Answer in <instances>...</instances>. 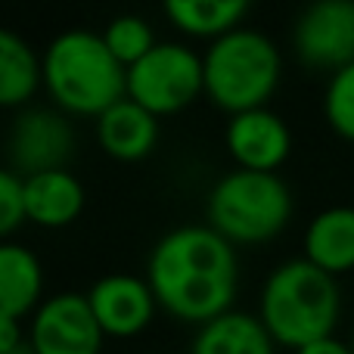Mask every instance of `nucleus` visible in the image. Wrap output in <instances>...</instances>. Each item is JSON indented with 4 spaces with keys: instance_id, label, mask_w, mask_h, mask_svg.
Listing matches in <instances>:
<instances>
[{
    "instance_id": "obj_1",
    "label": "nucleus",
    "mask_w": 354,
    "mask_h": 354,
    "mask_svg": "<svg viewBox=\"0 0 354 354\" xmlns=\"http://www.w3.org/2000/svg\"><path fill=\"white\" fill-rule=\"evenodd\" d=\"M143 277L165 311L205 324L230 311L239 286V258L230 239L212 224H177L153 243Z\"/></svg>"
},
{
    "instance_id": "obj_2",
    "label": "nucleus",
    "mask_w": 354,
    "mask_h": 354,
    "mask_svg": "<svg viewBox=\"0 0 354 354\" xmlns=\"http://www.w3.org/2000/svg\"><path fill=\"white\" fill-rule=\"evenodd\" d=\"M342 314V289L336 277L311 264L305 255L286 258L268 274L258 299V317L274 342L301 348L333 336Z\"/></svg>"
},
{
    "instance_id": "obj_3",
    "label": "nucleus",
    "mask_w": 354,
    "mask_h": 354,
    "mask_svg": "<svg viewBox=\"0 0 354 354\" xmlns=\"http://www.w3.org/2000/svg\"><path fill=\"white\" fill-rule=\"evenodd\" d=\"M44 87L62 112L100 115L128 93V68L93 28H66L41 56Z\"/></svg>"
},
{
    "instance_id": "obj_4",
    "label": "nucleus",
    "mask_w": 354,
    "mask_h": 354,
    "mask_svg": "<svg viewBox=\"0 0 354 354\" xmlns=\"http://www.w3.org/2000/svg\"><path fill=\"white\" fill-rule=\"evenodd\" d=\"M202 68H205V93L233 115L243 109L268 106L270 93L280 84L283 56L264 31L236 25L208 41Z\"/></svg>"
},
{
    "instance_id": "obj_5",
    "label": "nucleus",
    "mask_w": 354,
    "mask_h": 354,
    "mask_svg": "<svg viewBox=\"0 0 354 354\" xmlns=\"http://www.w3.org/2000/svg\"><path fill=\"white\" fill-rule=\"evenodd\" d=\"M205 224L230 243H264L292 218V189L277 171L230 168L205 196Z\"/></svg>"
},
{
    "instance_id": "obj_6",
    "label": "nucleus",
    "mask_w": 354,
    "mask_h": 354,
    "mask_svg": "<svg viewBox=\"0 0 354 354\" xmlns=\"http://www.w3.org/2000/svg\"><path fill=\"white\" fill-rule=\"evenodd\" d=\"M205 91L202 53L180 41H159L143 59L128 66V97L156 115L189 106Z\"/></svg>"
},
{
    "instance_id": "obj_7",
    "label": "nucleus",
    "mask_w": 354,
    "mask_h": 354,
    "mask_svg": "<svg viewBox=\"0 0 354 354\" xmlns=\"http://www.w3.org/2000/svg\"><path fill=\"white\" fill-rule=\"evenodd\" d=\"M103 326L93 314L87 292H53L35 308L28 342L35 354H100Z\"/></svg>"
},
{
    "instance_id": "obj_8",
    "label": "nucleus",
    "mask_w": 354,
    "mask_h": 354,
    "mask_svg": "<svg viewBox=\"0 0 354 354\" xmlns=\"http://www.w3.org/2000/svg\"><path fill=\"white\" fill-rule=\"evenodd\" d=\"M75 149V128L62 109L53 106H22L6 134L10 168L22 177L66 168Z\"/></svg>"
},
{
    "instance_id": "obj_9",
    "label": "nucleus",
    "mask_w": 354,
    "mask_h": 354,
    "mask_svg": "<svg viewBox=\"0 0 354 354\" xmlns=\"http://www.w3.org/2000/svg\"><path fill=\"white\" fill-rule=\"evenodd\" d=\"M292 47L301 62L339 72L354 62V0H317L295 16Z\"/></svg>"
},
{
    "instance_id": "obj_10",
    "label": "nucleus",
    "mask_w": 354,
    "mask_h": 354,
    "mask_svg": "<svg viewBox=\"0 0 354 354\" xmlns=\"http://www.w3.org/2000/svg\"><path fill=\"white\" fill-rule=\"evenodd\" d=\"M224 143L239 168L277 171L292 149V131L280 112L270 106H255L227 118Z\"/></svg>"
},
{
    "instance_id": "obj_11",
    "label": "nucleus",
    "mask_w": 354,
    "mask_h": 354,
    "mask_svg": "<svg viewBox=\"0 0 354 354\" xmlns=\"http://www.w3.org/2000/svg\"><path fill=\"white\" fill-rule=\"evenodd\" d=\"M87 301L106 336H134L147 330L159 305L147 277L128 270L103 274L100 280H93L87 289Z\"/></svg>"
},
{
    "instance_id": "obj_12",
    "label": "nucleus",
    "mask_w": 354,
    "mask_h": 354,
    "mask_svg": "<svg viewBox=\"0 0 354 354\" xmlns=\"http://www.w3.org/2000/svg\"><path fill=\"white\" fill-rule=\"evenodd\" d=\"M97 140L112 159H143L159 140V115L124 93L97 115Z\"/></svg>"
},
{
    "instance_id": "obj_13",
    "label": "nucleus",
    "mask_w": 354,
    "mask_h": 354,
    "mask_svg": "<svg viewBox=\"0 0 354 354\" xmlns=\"http://www.w3.org/2000/svg\"><path fill=\"white\" fill-rule=\"evenodd\" d=\"M84 208V183L68 168L25 177V218L41 227H66Z\"/></svg>"
},
{
    "instance_id": "obj_14",
    "label": "nucleus",
    "mask_w": 354,
    "mask_h": 354,
    "mask_svg": "<svg viewBox=\"0 0 354 354\" xmlns=\"http://www.w3.org/2000/svg\"><path fill=\"white\" fill-rule=\"evenodd\" d=\"M274 336L258 314L230 308L199 324L189 342V354H274Z\"/></svg>"
},
{
    "instance_id": "obj_15",
    "label": "nucleus",
    "mask_w": 354,
    "mask_h": 354,
    "mask_svg": "<svg viewBox=\"0 0 354 354\" xmlns=\"http://www.w3.org/2000/svg\"><path fill=\"white\" fill-rule=\"evenodd\" d=\"M44 264L35 249L0 239V317H22L41 305Z\"/></svg>"
},
{
    "instance_id": "obj_16",
    "label": "nucleus",
    "mask_w": 354,
    "mask_h": 354,
    "mask_svg": "<svg viewBox=\"0 0 354 354\" xmlns=\"http://www.w3.org/2000/svg\"><path fill=\"white\" fill-rule=\"evenodd\" d=\"M305 258L326 274H345L354 268V205H330L305 227Z\"/></svg>"
},
{
    "instance_id": "obj_17",
    "label": "nucleus",
    "mask_w": 354,
    "mask_h": 354,
    "mask_svg": "<svg viewBox=\"0 0 354 354\" xmlns=\"http://www.w3.org/2000/svg\"><path fill=\"white\" fill-rule=\"evenodd\" d=\"M44 84L41 53L10 25H0V106L22 109Z\"/></svg>"
},
{
    "instance_id": "obj_18",
    "label": "nucleus",
    "mask_w": 354,
    "mask_h": 354,
    "mask_svg": "<svg viewBox=\"0 0 354 354\" xmlns=\"http://www.w3.org/2000/svg\"><path fill=\"white\" fill-rule=\"evenodd\" d=\"M245 12H249L245 0H165V16L177 28L212 41L236 28Z\"/></svg>"
},
{
    "instance_id": "obj_19",
    "label": "nucleus",
    "mask_w": 354,
    "mask_h": 354,
    "mask_svg": "<svg viewBox=\"0 0 354 354\" xmlns=\"http://www.w3.org/2000/svg\"><path fill=\"white\" fill-rule=\"evenodd\" d=\"M100 35H103L106 47L112 50V56H115L124 68L134 66L137 59H143V56L159 44L153 25L143 16H137V12H118V16H112Z\"/></svg>"
},
{
    "instance_id": "obj_20",
    "label": "nucleus",
    "mask_w": 354,
    "mask_h": 354,
    "mask_svg": "<svg viewBox=\"0 0 354 354\" xmlns=\"http://www.w3.org/2000/svg\"><path fill=\"white\" fill-rule=\"evenodd\" d=\"M324 115L336 134L354 140V62L330 75L324 91Z\"/></svg>"
},
{
    "instance_id": "obj_21",
    "label": "nucleus",
    "mask_w": 354,
    "mask_h": 354,
    "mask_svg": "<svg viewBox=\"0 0 354 354\" xmlns=\"http://www.w3.org/2000/svg\"><path fill=\"white\" fill-rule=\"evenodd\" d=\"M25 218V177L0 165V236H10Z\"/></svg>"
},
{
    "instance_id": "obj_22",
    "label": "nucleus",
    "mask_w": 354,
    "mask_h": 354,
    "mask_svg": "<svg viewBox=\"0 0 354 354\" xmlns=\"http://www.w3.org/2000/svg\"><path fill=\"white\" fill-rule=\"evenodd\" d=\"M25 339H28V336L22 333V324H19V317H0V354L19 348Z\"/></svg>"
},
{
    "instance_id": "obj_23",
    "label": "nucleus",
    "mask_w": 354,
    "mask_h": 354,
    "mask_svg": "<svg viewBox=\"0 0 354 354\" xmlns=\"http://www.w3.org/2000/svg\"><path fill=\"white\" fill-rule=\"evenodd\" d=\"M295 354H354V351H351V342H342L336 336H324L317 342H308L301 348H295Z\"/></svg>"
},
{
    "instance_id": "obj_24",
    "label": "nucleus",
    "mask_w": 354,
    "mask_h": 354,
    "mask_svg": "<svg viewBox=\"0 0 354 354\" xmlns=\"http://www.w3.org/2000/svg\"><path fill=\"white\" fill-rule=\"evenodd\" d=\"M6 354H35V348H31V342L25 339V342L19 345V348H12V351H6Z\"/></svg>"
},
{
    "instance_id": "obj_25",
    "label": "nucleus",
    "mask_w": 354,
    "mask_h": 354,
    "mask_svg": "<svg viewBox=\"0 0 354 354\" xmlns=\"http://www.w3.org/2000/svg\"><path fill=\"white\" fill-rule=\"evenodd\" d=\"M351 351H354V333H351Z\"/></svg>"
}]
</instances>
